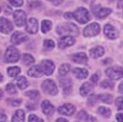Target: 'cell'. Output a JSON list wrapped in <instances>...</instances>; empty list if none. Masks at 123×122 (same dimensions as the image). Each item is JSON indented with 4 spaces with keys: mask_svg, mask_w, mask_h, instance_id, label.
I'll return each instance as SVG.
<instances>
[{
    "mask_svg": "<svg viewBox=\"0 0 123 122\" xmlns=\"http://www.w3.org/2000/svg\"><path fill=\"white\" fill-rule=\"evenodd\" d=\"M57 32L59 35L67 34L68 35L78 36L79 34L78 27L74 23H64L59 25Z\"/></svg>",
    "mask_w": 123,
    "mask_h": 122,
    "instance_id": "obj_1",
    "label": "cell"
},
{
    "mask_svg": "<svg viewBox=\"0 0 123 122\" xmlns=\"http://www.w3.org/2000/svg\"><path fill=\"white\" fill-rule=\"evenodd\" d=\"M73 14L75 20L80 24H85L90 21V15L88 11L83 7L78 8Z\"/></svg>",
    "mask_w": 123,
    "mask_h": 122,
    "instance_id": "obj_2",
    "label": "cell"
},
{
    "mask_svg": "<svg viewBox=\"0 0 123 122\" xmlns=\"http://www.w3.org/2000/svg\"><path fill=\"white\" fill-rule=\"evenodd\" d=\"M19 52L14 46H10L7 48L5 54V61L8 63H13L19 60Z\"/></svg>",
    "mask_w": 123,
    "mask_h": 122,
    "instance_id": "obj_3",
    "label": "cell"
},
{
    "mask_svg": "<svg viewBox=\"0 0 123 122\" xmlns=\"http://www.w3.org/2000/svg\"><path fill=\"white\" fill-rule=\"evenodd\" d=\"M41 88L44 93L51 95H55L58 93L57 85L54 81L51 79H47L42 83Z\"/></svg>",
    "mask_w": 123,
    "mask_h": 122,
    "instance_id": "obj_4",
    "label": "cell"
},
{
    "mask_svg": "<svg viewBox=\"0 0 123 122\" xmlns=\"http://www.w3.org/2000/svg\"><path fill=\"white\" fill-rule=\"evenodd\" d=\"M106 74L111 79L117 80L123 77V68L119 66L108 68L106 70Z\"/></svg>",
    "mask_w": 123,
    "mask_h": 122,
    "instance_id": "obj_5",
    "label": "cell"
},
{
    "mask_svg": "<svg viewBox=\"0 0 123 122\" xmlns=\"http://www.w3.org/2000/svg\"><path fill=\"white\" fill-rule=\"evenodd\" d=\"M100 32V26L98 23H93L89 24L85 28L83 34L86 37H92L97 35Z\"/></svg>",
    "mask_w": 123,
    "mask_h": 122,
    "instance_id": "obj_6",
    "label": "cell"
},
{
    "mask_svg": "<svg viewBox=\"0 0 123 122\" xmlns=\"http://www.w3.org/2000/svg\"><path fill=\"white\" fill-rule=\"evenodd\" d=\"M26 14L24 11L16 10L13 14V19L18 27H23L26 24Z\"/></svg>",
    "mask_w": 123,
    "mask_h": 122,
    "instance_id": "obj_7",
    "label": "cell"
},
{
    "mask_svg": "<svg viewBox=\"0 0 123 122\" xmlns=\"http://www.w3.org/2000/svg\"><path fill=\"white\" fill-rule=\"evenodd\" d=\"M13 30V25L11 21L5 17H0V32L3 34H9Z\"/></svg>",
    "mask_w": 123,
    "mask_h": 122,
    "instance_id": "obj_8",
    "label": "cell"
},
{
    "mask_svg": "<svg viewBox=\"0 0 123 122\" xmlns=\"http://www.w3.org/2000/svg\"><path fill=\"white\" fill-rule=\"evenodd\" d=\"M41 67L43 71V73L47 76H50L52 75L55 70V65L54 63L49 60H42Z\"/></svg>",
    "mask_w": 123,
    "mask_h": 122,
    "instance_id": "obj_9",
    "label": "cell"
},
{
    "mask_svg": "<svg viewBox=\"0 0 123 122\" xmlns=\"http://www.w3.org/2000/svg\"><path fill=\"white\" fill-rule=\"evenodd\" d=\"M27 40V36L25 34L19 31H16L11 36V42L14 45H19Z\"/></svg>",
    "mask_w": 123,
    "mask_h": 122,
    "instance_id": "obj_10",
    "label": "cell"
},
{
    "mask_svg": "<svg viewBox=\"0 0 123 122\" xmlns=\"http://www.w3.org/2000/svg\"><path fill=\"white\" fill-rule=\"evenodd\" d=\"M38 27H39V25H38L37 20L35 18L32 17L27 21L26 30L29 34H35L37 32Z\"/></svg>",
    "mask_w": 123,
    "mask_h": 122,
    "instance_id": "obj_11",
    "label": "cell"
},
{
    "mask_svg": "<svg viewBox=\"0 0 123 122\" xmlns=\"http://www.w3.org/2000/svg\"><path fill=\"white\" fill-rule=\"evenodd\" d=\"M75 40L73 36L71 35H65L63 37H62L60 40H59V47L60 48H65L68 46H70L73 45L75 43Z\"/></svg>",
    "mask_w": 123,
    "mask_h": 122,
    "instance_id": "obj_12",
    "label": "cell"
},
{
    "mask_svg": "<svg viewBox=\"0 0 123 122\" xmlns=\"http://www.w3.org/2000/svg\"><path fill=\"white\" fill-rule=\"evenodd\" d=\"M104 33L107 37L110 39H115L119 36V32L117 29L110 24H106L105 26Z\"/></svg>",
    "mask_w": 123,
    "mask_h": 122,
    "instance_id": "obj_13",
    "label": "cell"
},
{
    "mask_svg": "<svg viewBox=\"0 0 123 122\" xmlns=\"http://www.w3.org/2000/svg\"><path fill=\"white\" fill-rule=\"evenodd\" d=\"M75 110H76V108L75 106L70 104H65L58 109V112L60 114L67 115V116H70L74 114Z\"/></svg>",
    "mask_w": 123,
    "mask_h": 122,
    "instance_id": "obj_14",
    "label": "cell"
},
{
    "mask_svg": "<svg viewBox=\"0 0 123 122\" xmlns=\"http://www.w3.org/2000/svg\"><path fill=\"white\" fill-rule=\"evenodd\" d=\"M41 108L43 113L48 116H52L54 113L55 108L54 106L50 104L49 100H45L41 104Z\"/></svg>",
    "mask_w": 123,
    "mask_h": 122,
    "instance_id": "obj_15",
    "label": "cell"
},
{
    "mask_svg": "<svg viewBox=\"0 0 123 122\" xmlns=\"http://www.w3.org/2000/svg\"><path fill=\"white\" fill-rule=\"evenodd\" d=\"M72 60L77 64H85L88 61V57L85 53H77L72 57Z\"/></svg>",
    "mask_w": 123,
    "mask_h": 122,
    "instance_id": "obj_16",
    "label": "cell"
},
{
    "mask_svg": "<svg viewBox=\"0 0 123 122\" xmlns=\"http://www.w3.org/2000/svg\"><path fill=\"white\" fill-rule=\"evenodd\" d=\"M28 75L31 77H39L43 75V71L41 68V66L34 65L32 66L27 71Z\"/></svg>",
    "mask_w": 123,
    "mask_h": 122,
    "instance_id": "obj_17",
    "label": "cell"
},
{
    "mask_svg": "<svg viewBox=\"0 0 123 122\" xmlns=\"http://www.w3.org/2000/svg\"><path fill=\"white\" fill-rule=\"evenodd\" d=\"M73 74L76 78L78 79H85L88 76V70L84 68H75L73 70Z\"/></svg>",
    "mask_w": 123,
    "mask_h": 122,
    "instance_id": "obj_18",
    "label": "cell"
},
{
    "mask_svg": "<svg viewBox=\"0 0 123 122\" xmlns=\"http://www.w3.org/2000/svg\"><path fill=\"white\" fill-rule=\"evenodd\" d=\"M72 80L70 79H63L60 80V86L63 89V93L65 95H68L72 89Z\"/></svg>",
    "mask_w": 123,
    "mask_h": 122,
    "instance_id": "obj_19",
    "label": "cell"
},
{
    "mask_svg": "<svg viewBox=\"0 0 123 122\" xmlns=\"http://www.w3.org/2000/svg\"><path fill=\"white\" fill-rule=\"evenodd\" d=\"M105 53V50L103 47L101 46H98L93 48L90 50V56L93 58H98L102 57Z\"/></svg>",
    "mask_w": 123,
    "mask_h": 122,
    "instance_id": "obj_20",
    "label": "cell"
},
{
    "mask_svg": "<svg viewBox=\"0 0 123 122\" xmlns=\"http://www.w3.org/2000/svg\"><path fill=\"white\" fill-rule=\"evenodd\" d=\"M112 11L110 8H101L99 9H96V12H95V15L99 19H103L108 16H109L111 13Z\"/></svg>",
    "mask_w": 123,
    "mask_h": 122,
    "instance_id": "obj_21",
    "label": "cell"
},
{
    "mask_svg": "<svg viewBox=\"0 0 123 122\" xmlns=\"http://www.w3.org/2000/svg\"><path fill=\"white\" fill-rule=\"evenodd\" d=\"M15 82L20 89H25L29 86V82L24 76H19L15 79Z\"/></svg>",
    "mask_w": 123,
    "mask_h": 122,
    "instance_id": "obj_22",
    "label": "cell"
},
{
    "mask_svg": "<svg viewBox=\"0 0 123 122\" xmlns=\"http://www.w3.org/2000/svg\"><path fill=\"white\" fill-rule=\"evenodd\" d=\"M25 119V113L23 110H18L12 116L11 121L13 122H22Z\"/></svg>",
    "mask_w": 123,
    "mask_h": 122,
    "instance_id": "obj_23",
    "label": "cell"
},
{
    "mask_svg": "<svg viewBox=\"0 0 123 122\" xmlns=\"http://www.w3.org/2000/svg\"><path fill=\"white\" fill-rule=\"evenodd\" d=\"M77 118L80 120L83 121H95L96 119L95 117L90 116L86 113V112L84 110H81L77 114Z\"/></svg>",
    "mask_w": 123,
    "mask_h": 122,
    "instance_id": "obj_24",
    "label": "cell"
},
{
    "mask_svg": "<svg viewBox=\"0 0 123 122\" xmlns=\"http://www.w3.org/2000/svg\"><path fill=\"white\" fill-rule=\"evenodd\" d=\"M92 86L89 82H85L82 84L80 87V94L83 96H86L89 94V92L92 91Z\"/></svg>",
    "mask_w": 123,
    "mask_h": 122,
    "instance_id": "obj_25",
    "label": "cell"
},
{
    "mask_svg": "<svg viewBox=\"0 0 123 122\" xmlns=\"http://www.w3.org/2000/svg\"><path fill=\"white\" fill-rule=\"evenodd\" d=\"M21 61L24 64L30 65L34 63L35 60L34 57L29 54H23L21 57Z\"/></svg>",
    "mask_w": 123,
    "mask_h": 122,
    "instance_id": "obj_26",
    "label": "cell"
},
{
    "mask_svg": "<svg viewBox=\"0 0 123 122\" xmlns=\"http://www.w3.org/2000/svg\"><path fill=\"white\" fill-rule=\"evenodd\" d=\"M52 26V23L48 20H43L41 24V31L43 34H46L50 30Z\"/></svg>",
    "mask_w": 123,
    "mask_h": 122,
    "instance_id": "obj_27",
    "label": "cell"
},
{
    "mask_svg": "<svg viewBox=\"0 0 123 122\" xmlns=\"http://www.w3.org/2000/svg\"><path fill=\"white\" fill-rule=\"evenodd\" d=\"M98 97L103 102L107 104H111L113 102V96L111 94L105 93V94H100Z\"/></svg>",
    "mask_w": 123,
    "mask_h": 122,
    "instance_id": "obj_28",
    "label": "cell"
},
{
    "mask_svg": "<svg viewBox=\"0 0 123 122\" xmlns=\"http://www.w3.org/2000/svg\"><path fill=\"white\" fill-rule=\"evenodd\" d=\"M8 74L11 77H15L18 75L21 72V69L19 66H12V67L8 68Z\"/></svg>",
    "mask_w": 123,
    "mask_h": 122,
    "instance_id": "obj_29",
    "label": "cell"
},
{
    "mask_svg": "<svg viewBox=\"0 0 123 122\" xmlns=\"http://www.w3.org/2000/svg\"><path fill=\"white\" fill-rule=\"evenodd\" d=\"M70 66L67 63L62 64L59 68V73L62 76H65L70 71Z\"/></svg>",
    "mask_w": 123,
    "mask_h": 122,
    "instance_id": "obj_30",
    "label": "cell"
},
{
    "mask_svg": "<svg viewBox=\"0 0 123 122\" xmlns=\"http://www.w3.org/2000/svg\"><path fill=\"white\" fill-rule=\"evenodd\" d=\"M98 112L101 115L105 118H109L111 115V111L110 109L105 107H100L98 109Z\"/></svg>",
    "mask_w": 123,
    "mask_h": 122,
    "instance_id": "obj_31",
    "label": "cell"
},
{
    "mask_svg": "<svg viewBox=\"0 0 123 122\" xmlns=\"http://www.w3.org/2000/svg\"><path fill=\"white\" fill-rule=\"evenodd\" d=\"M43 47L46 51H50L55 47V43L52 40H45L44 41Z\"/></svg>",
    "mask_w": 123,
    "mask_h": 122,
    "instance_id": "obj_32",
    "label": "cell"
},
{
    "mask_svg": "<svg viewBox=\"0 0 123 122\" xmlns=\"http://www.w3.org/2000/svg\"><path fill=\"white\" fill-rule=\"evenodd\" d=\"M25 95L31 99H36L39 97V91H36V90H32V91H29L26 92Z\"/></svg>",
    "mask_w": 123,
    "mask_h": 122,
    "instance_id": "obj_33",
    "label": "cell"
},
{
    "mask_svg": "<svg viewBox=\"0 0 123 122\" xmlns=\"http://www.w3.org/2000/svg\"><path fill=\"white\" fill-rule=\"evenodd\" d=\"M6 91L9 94H14L17 92V90L15 87V86L12 83H9L6 86Z\"/></svg>",
    "mask_w": 123,
    "mask_h": 122,
    "instance_id": "obj_34",
    "label": "cell"
},
{
    "mask_svg": "<svg viewBox=\"0 0 123 122\" xmlns=\"http://www.w3.org/2000/svg\"><path fill=\"white\" fill-rule=\"evenodd\" d=\"M101 87L103 88V89H106L108 87L113 88L114 87V84L113 82H111L110 81L105 80L103 81L100 84Z\"/></svg>",
    "mask_w": 123,
    "mask_h": 122,
    "instance_id": "obj_35",
    "label": "cell"
},
{
    "mask_svg": "<svg viewBox=\"0 0 123 122\" xmlns=\"http://www.w3.org/2000/svg\"><path fill=\"white\" fill-rule=\"evenodd\" d=\"M9 3L13 6L19 7L23 5V0H8Z\"/></svg>",
    "mask_w": 123,
    "mask_h": 122,
    "instance_id": "obj_36",
    "label": "cell"
},
{
    "mask_svg": "<svg viewBox=\"0 0 123 122\" xmlns=\"http://www.w3.org/2000/svg\"><path fill=\"white\" fill-rule=\"evenodd\" d=\"M116 105L118 110H123V97H119L116 100Z\"/></svg>",
    "mask_w": 123,
    "mask_h": 122,
    "instance_id": "obj_37",
    "label": "cell"
},
{
    "mask_svg": "<svg viewBox=\"0 0 123 122\" xmlns=\"http://www.w3.org/2000/svg\"><path fill=\"white\" fill-rule=\"evenodd\" d=\"M96 102H97V98H96V95H90V97H89L88 99V102L91 105H93L95 104Z\"/></svg>",
    "mask_w": 123,
    "mask_h": 122,
    "instance_id": "obj_38",
    "label": "cell"
},
{
    "mask_svg": "<svg viewBox=\"0 0 123 122\" xmlns=\"http://www.w3.org/2000/svg\"><path fill=\"white\" fill-rule=\"evenodd\" d=\"M43 120L40 119L39 118L34 114H31L29 116V122H43Z\"/></svg>",
    "mask_w": 123,
    "mask_h": 122,
    "instance_id": "obj_39",
    "label": "cell"
},
{
    "mask_svg": "<svg viewBox=\"0 0 123 122\" xmlns=\"http://www.w3.org/2000/svg\"><path fill=\"white\" fill-rule=\"evenodd\" d=\"M64 17L65 19H70L74 17V14L72 13V12H68L64 14Z\"/></svg>",
    "mask_w": 123,
    "mask_h": 122,
    "instance_id": "obj_40",
    "label": "cell"
},
{
    "mask_svg": "<svg viewBox=\"0 0 123 122\" xmlns=\"http://www.w3.org/2000/svg\"><path fill=\"white\" fill-rule=\"evenodd\" d=\"M90 80L92 81L93 83H96V82H97L98 80V75H96V74H95V75H92V76L91 77V79H90Z\"/></svg>",
    "mask_w": 123,
    "mask_h": 122,
    "instance_id": "obj_41",
    "label": "cell"
},
{
    "mask_svg": "<svg viewBox=\"0 0 123 122\" xmlns=\"http://www.w3.org/2000/svg\"><path fill=\"white\" fill-rule=\"evenodd\" d=\"M116 119L119 122H121L123 121V113H117L116 115Z\"/></svg>",
    "mask_w": 123,
    "mask_h": 122,
    "instance_id": "obj_42",
    "label": "cell"
},
{
    "mask_svg": "<svg viewBox=\"0 0 123 122\" xmlns=\"http://www.w3.org/2000/svg\"><path fill=\"white\" fill-rule=\"evenodd\" d=\"M62 1H63V0H52V1L53 5H55V6H58L60 4H61Z\"/></svg>",
    "mask_w": 123,
    "mask_h": 122,
    "instance_id": "obj_43",
    "label": "cell"
},
{
    "mask_svg": "<svg viewBox=\"0 0 123 122\" xmlns=\"http://www.w3.org/2000/svg\"><path fill=\"white\" fill-rule=\"evenodd\" d=\"M21 104V100H14L13 102H12V105L14 106H19Z\"/></svg>",
    "mask_w": 123,
    "mask_h": 122,
    "instance_id": "obj_44",
    "label": "cell"
},
{
    "mask_svg": "<svg viewBox=\"0 0 123 122\" xmlns=\"http://www.w3.org/2000/svg\"><path fill=\"white\" fill-rule=\"evenodd\" d=\"M7 120V116L3 113H0V121L1 122H5Z\"/></svg>",
    "mask_w": 123,
    "mask_h": 122,
    "instance_id": "obj_45",
    "label": "cell"
},
{
    "mask_svg": "<svg viewBox=\"0 0 123 122\" xmlns=\"http://www.w3.org/2000/svg\"><path fill=\"white\" fill-rule=\"evenodd\" d=\"M119 93H123V82H121V84H119Z\"/></svg>",
    "mask_w": 123,
    "mask_h": 122,
    "instance_id": "obj_46",
    "label": "cell"
},
{
    "mask_svg": "<svg viewBox=\"0 0 123 122\" xmlns=\"http://www.w3.org/2000/svg\"><path fill=\"white\" fill-rule=\"evenodd\" d=\"M57 122H68L67 120L64 119V118H59L58 119H57Z\"/></svg>",
    "mask_w": 123,
    "mask_h": 122,
    "instance_id": "obj_47",
    "label": "cell"
},
{
    "mask_svg": "<svg viewBox=\"0 0 123 122\" xmlns=\"http://www.w3.org/2000/svg\"><path fill=\"white\" fill-rule=\"evenodd\" d=\"M3 92L0 89V100L1 99L2 97H3Z\"/></svg>",
    "mask_w": 123,
    "mask_h": 122,
    "instance_id": "obj_48",
    "label": "cell"
},
{
    "mask_svg": "<svg viewBox=\"0 0 123 122\" xmlns=\"http://www.w3.org/2000/svg\"><path fill=\"white\" fill-rule=\"evenodd\" d=\"M84 1L85 2H86V3H92L93 1H94V0H84Z\"/></svg>",
    "mask_w": 123,
    "mask_h": 122,
    "instance_id": "obj_49",
    "label": "cell"
},
{
    "mask_svg": "<svg viewBox=\"0 0 123 122\" xmlns=\"http://www.w3.org/2000/svg\"><path fill=\"white\" fill-rule=\"evenodd\" d=\"M3 75L1 74V73H0V82H1L2 81H3Z\"/></svg>",
    "mask_w": 123,
    "mask_h": 122,
    "instance_id": "obj_50",
    "label": "cell"
},
{
    "mask_svg": "<svg viewBox=\"0 0 123 122\" xmlns=\"http://www.w3.org/2000/svg\"><path fill=\"white\" fill-rule=\"evenodd\" d=\"M1 11V8H0V12Z\"/></svg>",
    "mask_w": 123,
    "mask_h": 122,
    "instance_id": "obj_51",
    "label": "cell"
},
{
    "mask_svg": "<svg viewBox=\"0 0 123 122\" xmlns=\"http://www.w3.org/2000/svg\"><path fill=\"white\" fill-rule=\"evenodd\" d=\"M48 1H52V0H48Z\"/></svg>",
    "mask_w": 123,
    "mask_h": 122,
    "instance_id": "obj_52",
    "label": "cell"
},
{
    "mask_svg": "<svg viewBox=\"0 0 123 122\" xmlns=\"http://www.w3.org/2000/svg\"><path fill=\"white\" fill-rule=\"evenodd\" d=\"M112 1H113V0H112Z\"/></svg>",
    "mask_w": 123,
    "mask_h": 122,
    "instance_id": "obj_53",
    "label": "cell"
}]
</instances>
